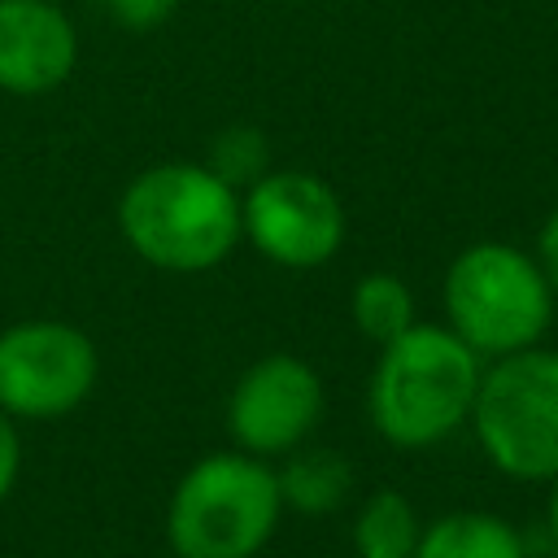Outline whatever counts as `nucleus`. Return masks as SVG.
<instances>
[{"instance_id":"obj_1","label":"nucleus","mask_w":558,"mask_h":558,"mask_svg":"<svg viewBox=\"0 0 558 558\" xmlns=\"http://www.w3.org/2000/svg\"><path fill=\"white\" fill-rule=\"evenodd\" d=\"M118 227L135 257L170 275H201L244 240L240 192L205 161H157L118 196Z\"/></svg>"},{"instance_id":"obj_2","label":"nucleus","mask_w":558,"mask_h":558,"mask_svg":"<svg viewBox=\"0 0 558 558\" xmlns=\"http://www.w3.org/2000/svg\"><path fill=\"white\" fill-rule=\"evenodd\" d=\"M480 375L484 357L445 323H414L379 344V362L366 379L371 423L392 449H432L471 418Z\"/></svg>"},{"instance_id":"obj_3","label":"nucleus","mask_w":558,"mask_h":558,"mask_svg":"<svg viewBox=\"0 0 558 558\" xmlns=\"http://www.w3.org/2000/svg\"><path fill=\"white\" fill-rule=\"evenodd\" d=\"M279 514L275 466L244 449H218L179 475L166 506V541L174 558H253L275 536Z\"/></svg>"},{"instance_id":"obj_4","label":"nucleus","mask_w":558,"mask_h":558,"mask_svg":"<svg viewBox=\"0 0 558 558\" xmlns=\"http://www.w3.org/2000/svg\"><path fill=\"white\" fill-rule=\"evenodd\" d=\"M445 327L484 362L541 344L554 323V288L536 262L501 240L466 244L445 270Z\"/></svg>"},{"instance_id":"obj_5","label":"nucleus","mask_w":558,"mask_h":558,"mask_svg":"<svg viewBox=\"0 0 558 558\" xmlns=\"http://www.w3.org/2000/svg\"><path fill=\"white\" fill-rule=\"evenodd\" d=\"M466 423L506 480H558V349L532 344L484 362Z\"/></svg>"},{"instance_id":"obj_6","label":"nucleus","mask_w":558,"mask_h":558,"mask_svg":"<svg viewBox=\"0 0 558 558\" xmlns=\"http://www.w3.org/2000/svg\"><path fill=\"white\" fill-rule=\"evenodd\" d=\"M100 375L92 336L65 318H26L0 331V410L48 423L74 414Z\"/></svg>"},{"instance_id":"obj_7","label":"nucleus","mask_w":558,"mask_h":558,"mask_svg":"<svg viewBox=\"0 0 558 558\" xmlns=\"http://www.w3.org/2000/svg\"><path fill=\"white\" fill-rule=\"evenodd\" d=\"M244 240L283 270L327 266L349 231L336 187L310 170H266L240 192Z\"/></svg>"},{"instance_id":"obj_8","label":"nucleus","mask_w":558,"mask_h":558,"mask_svg":"<svg viewBox=\"0 0 558 558\" xmlns=\"http://www.w3.org/2000/svg\"><path fill=\"white\" fill-rule=\"evenodd\" d=\"M323 375L296 353H266L244 366L227 397V432L253 458H283L305 445L323 418Z\"/></svg>"},{"instance_id":"obj_9","label":"nucleus","mask_w":558,"mask_h":558,"mask_svg":"<svg viewBox=\"0 0 558 558\" xmlns=\"http://www.w3.org/2000/svg\"><path fill=\"white\" fill-rule=\"evenodd\" d=\"M78 65V31L52 0H0V92L48 96Z\"/></svg>"},{"instance_id":"obj_10","label":"nucleus","mask_w":558,"mask_h":558,"mask_svg":"<svg viewBox=\"0 0 558 558\" xmlns=\"http://www.w3.org/2000/svg\"><path fill=\"white\" fill-rule=\"evenodd\" d=\"M414 558H527L523 532L488 510H449L423 523Z\"/></svg>"},{"instance_id":"obj_11","label":"nucleus","mask_w":558,"mask_h":558,"mask_svg":"<svg viewBox=\"0 0 558 558\" xmlns=\"http://www.w3.org/2000/svg\"><path fill=\"white\" fill-rule=\"evenodd\" d=\"M275 480H279L283 510H296L310 519L340 510L353 493L349 458L336 449H318V445H296L292 453H283V466H275Z\"/></svg>"},{"instance_id":"obj_12","label":"nucleus","mask_w":558,"mask_h":558,"mask_svg":"<svg viewBox=\"0 0 558 558\" xmlns=\"http://www.w3.org/2000/svg\"><path fill=\"white\" fill-rule=\"evenodd\" d=\"M418 514L405 493L379 488L353 514V558H414L418 545Z\"/></svg>"},{"instance_id":"obj_13","label":"nucleus","mask_w":558,"mask_h":558,"mask_svg":"<svg viewBox=\"0 0 558 558\" xmlns=\"http://www.w3.org/2000/svg\"><path fill=\"white\" fill-rule=\"evenodd\" d=\"M349 318L353 327L371 340V344H388L397 340L401 331H410L418 323V310H414V292L401 275L392 270H371L353 283L349 292Z\"/></svg>"},{"instance_id":"obj_14","label":"nucleus","mask_w":558,"mask_h":558,"mask_svg":"<svg viewBox=\"0 0 558 558\" xmlns=\"http://www.w3.org/2000/svg\"><path fill=\"white\" fill-rule=\"evenodd\" d=\"M222 183H231L235 192H244L248 183H257L270 170V144L257 126H227L214 135L209 144V161H205Z\"/></svg>"},{"instance_id":"obj_15","label":"nucleus","mask_w":558,"mask_h":558,"mask_svg":"<svg viewBox=\"0 0 558 558\" xmlns=\"http://www.w3.org/2000/svg\"><path fill=\"white\" fill-rule=\"evenodd\" d=\"M113 22L126 31H153L161 22H170V13L179 9V0H105Z\"/></svg>"},{"instance_id":"obj_16","label":"nucleus","mask_w":558,"mask_h":558,"mask_svg":"<svg viewBox=\"0 0 558 558\" xmlns=\"http://www.w3.org/2000/svg\"><path fill=\"white\" fill-rule=\"evenodd\" d=\"M17 471H22V436H17V418H9V414L0 410V501L13 493Z\"/></svg>"},{"instance_id":"obj_17","label":"nucleus","mask_w":558,"mask_h":558,"mask_svg":"<svg viewBox=\"0 0 558 558\" xmlns=\"http://www.w3.org/2000/svg\"><path fill=\"white\" fill-rule=\"evenodd\" d=\"M536 262L549 279V288L558 292V205L549 209V218L541 222V235H536Z\"/></svg>"},{"instance_id":"obj_18","label":"nucleus","mask_w":558,"mask_h":558,"mask_svg":"<svg viewBox=\"0 0 558 558\" xmlns=\"http://www.w3.org/2000/svg\"><path fill=\"white\" fill-rule=\"evenodd\" d=\"M545 532L558 549V480H549V506H545Z\"/></svg>"}]
</instances>
